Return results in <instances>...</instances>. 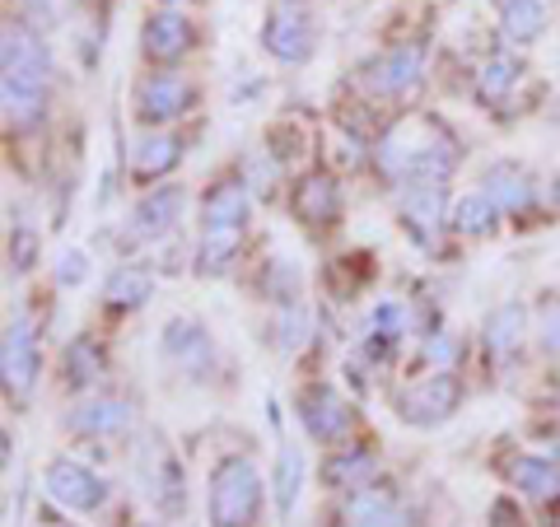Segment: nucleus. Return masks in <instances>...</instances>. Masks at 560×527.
Here are the masks:
<instances>
[{
	"mask_svg": "<svg viewBox=\"0 0 560 527\" xmlns=\"http://www.w3.org/2000/svg\"><path fill=\"white\" fill-rule=\"evenodd\" d=\"M261 514V477L248 458H220L210 471V527H257Z\"/></svg>",
	"mask_w": 560,
	"mask_h": 527,
	"instance_id": "obj_1",
	"label": "nucleus"
},
{
	"mask_svg": "<svg viewBox=\"0 0 560 527\" xmlns=\"http://www.w3.org/2000/svg\"><path fill=\"white\" fill-rule=\"evenodd\" d=\"M136 121H145V127H168V121H178L183 113H191V103H197V90H191L187 75H145L136 84Z\"/></svg>",
	"mask_w": 560,
	"mask_h": 527,
	"instance_id": "obj_2",
	"label": "nucleus"
},
{
	"mask_svg": "<svg viewBox=\"0 0 560 527\" xmlns=\"http://www.w3.org/2000/svg\"><path fill=\"white\" fill-rule=\"evenodd\" d=\"M458 401H463V383L453 378L448 368H440V374L411 383V388L397 397V415L407 420V425H440V420L458 411Z\"/></svg>",
	"mask_w": 560,
	"mask_h": 527,
	"instance_id": "obj_3",
	"label": "nucleus"
},
{
	"mask_svg": "<svg viewBox=\"0 0 560 527\" xmlns=\"http://www.w3.org/2000/svg\"><path fill=\"white\" fill-rule=\"evenodd\" d=\"M261 47H267L276 61H285V66H304V61L313 57V47H318L304 5H290V0H280V5L267 14V28H261Z\"/></svg>",
	"mask_w": 560,
	"mask_h": 527,
	"instance_id": "obj_4",
	"label": "nucleus"
},
{
	"mask_svg": "<svg viewBox=\"0 0 560 527\" xmlns=\"http://www.w3.org/2000/svg\"><path fill=\"white\" fill-rule=\"evenodd\" d=\"M300 425L308 430V438H318V444H341L355 425V411H350V401L327 388V383H313V388L300 393Z\"/></svg>",
	"mask_w": 560,
	"mask_h": 527,
	"instance_id": "obj_5",
	"label": "nucleus"
},
{
	"mask_svg": "<svg viewBox=\"0 0 560 527\" xmlns=\"http://www.w3.org/2000/svg\"><path fill=\"white\" fill-rule=\"evenodd\" d=\"M47 495L57 504H66V508H75V514H94V508L108 500V481H103L98 471H90V467L57 458L47 467Z\"/></svg>",
	"mask_w": 560,
	"mask_h": 527,
	"instance_id": "obj_6",
	"label": "nucleus"
},
{
	"mask_svg": "<svg viewBox=\"0 0 560 527\" xmlns=\"http://www.w3.org/2000/svg\"><path fill=\"white\" fill-rule=\"evenodd\" d=\"M420 70H425V47L420 43L393 47V51H383V57H374L370 66H364V84L383 98H401L420 84Z\"/></svg>",
	"mask_w": 560,
	"mask_h": 527,
	"instance_id": "obj_7",
	"label": "nucleus"
},
{
	"mask_svg": "<svg viewBox=\"0 0 560 527\" xmlns=\"http://www.w3.org/2000/svg\"><path fill=\"white\" fill-rule=\"evenodd\" d=\"M0 368H5V393L14 401H24L38 383V337L33 327L20 318L5 327V346H0Z\"/></svg>",
	"mask_w": 560,
	"mask_h": 527,
	"instance_id": "obj_8",
	"label": "nucleus"
},
{
	"mask_svg": "<svg viewBox=\"0 0 560 527\" xmlns=\"http://www.w3.org/2000/svg\"><path fill=\"white\" fill-rule=\"evenodd\" d=\"M47 84L38 75H5L0 80V103H5L10 131H33L47 113Z\"/></svg>",
	"mask_w": 560,
	"mask_h": 527,
	"instance_id": "obj_9",
	"label": "nucleus"
},
{
	"mask_svg": "<svg viewBox=\"0 0 560 527\" xmlns=\"http://www.w3.org/2000/svg\"><path fill=\"white\" fill-rule=\"evenodd\" d=\"M191 38H197V28H191L187 20L173 5H164V10H154L150 20H145V57L150 61H178V57H187L191 51Z\"/></svg>",
	"mask_w": 560,
	"mask_h": 527,
	"instance_id": "obj_10",
	"label": "nucleus"
},
{
	"mask_svg": "<svg viewBox=\"0 0 560 527\" xmlns=\"http://www.w3.org/2000/svg\"><path fill=\"white\" fill-rule=\"evenodd\" d=\"M248 187L243 183H220L210 187V197L201 201V230L206 234H243V224H248Z\"/></svg>",
	"mask_w": 560,
	"mask_h": 527,
	"instance_id": "obj_11",
	"label": "nucleus"
},
{
	"mask_svg": "<svg viewBox=\"0 0 560 527\" xmlns=\"http://www.w3.org/2000/svg\"><path fill=\"white\" fill-rule=\"evenodd\" d=\"M127 425H131V407L127 401H117V397H90V401H80V407L66 415V430L84 434V438L121 434Z\"/></svg>",
	"mask_w": 560,
	"mask_h": 527,
	"instance_id": "obj_12",
	"label": "nucleus"
},
{
	"mask_svg": "<svg viewBox=\"0 0 560 527\" xmlns=\"http://www.w3.org/2000/svg\"><path fill=\"white\" fill-rule=\"evenodd\" d=\"M481 187H486V197L495 201V210H504V215H523V210L537 201V187L518 164H490Z\"/></svg>",
	"mask_w": 560,
	"mask_h": 527,
	"instance_id": "obj_13",
	"label": "nucleus"
},
{
	"mask_svg": "<svg viewBox=\"0 0 560 527\" xmlns=\"http://www.w3.org/2000/svg\"><path fill=\"white\" fill-rule=\"evenodd\" d=\"M0 61H5V75H38L51 80V57L47 47L33 38L24 24H5V43H0Z\"/></svg>",
	"mask_w": 560,
	"mask_h": 527,
	"instance_id": "obj_14",
	"label": "nucleus"
},
{
	"mask_svg": "<svg viewBox=\"0 0 560 527\" xmlns=\"http://www.w3.org/2000/svg\"><path fill=\"white\" fill-rule=\"evenodd\" d=\"M341 518H346V527H407V514L397 508L393 490H378V485H360L355 495L346 500Z\"/></svg>",
	"mask_w": 560,
	"mask_h": 527,
	"instance_id": "obj_15",
	"label": "nucleus"
},
{
	"mask_svg": "<svg viewBox=\"0 0 560 527\" xmlns=\"http://www.w3.org/2000/svg\"><path fill=\"white\" fill-rule=\"evenodd\" d=\"M178 160H183V140L168 136V131H154L145 140H136L131 178L136 183H160V178H168V168H178Z\"/></svg>",
	"mask_w": 560,
	"mask_h": 527,
	"instance_id": "obj_16",
	"label": "nucleus"
},
{
	"mask_svg": "<svg viewBox=\"0 0 560 527\" xmlns=\"http://www.w3.org/2000/svg\"><path fill=\"white\" fill-rule=\"evenodd\" d=\"M294 215L304 224H337L341 215V187L327 178V173H308V178L294 187Z\"/></svg>",
	"mask_w": 560,
	"mask_h": 527,
	"instance_id": "obj_17",
	"label": "nucleus"
},
{
	"mask_svg": "<svg viewBox=\"0 0 560 527\" xmlns=\"http://www.w3.org/2000/svg\"><path fill=\"white\" fill-rule=\"evenodd\" d=\"M486 350H490V360H514L518 355V346H523V337H528V308L523 304H504V308H495L486 318Z\"/></svg>",
	"mask_w": 560,
	"mask_h": 527,
	"instance_id": "obj_18",
	"label": "nucleus"
},
{
	"mask_svg": "<svg viewBox=\"0 0 560 527\" xmlns=\"http://www.w3.org/2000/svg\"><path fill=\"white\" fill-rule=\"evenodd\" d=\"M183 201H187V197H183V187H154L150 197L131 210L136 234H145V238L168 234L173 224H178V215H183Z\"/></svg>",
	"mask_w": 560,
	"mask_h": 527,
	"instance_id": "obj_19",
	"label": "nucleus"
},
{
	"mask_svg": "<svg viewBox=\"0 0 560 527\" xmlns=\"http://www.w3.org/2000/svg\"><path fill=\"white\" fill-rule=\"evenodd\" d=\"M401 220L416 234H434L444 220V187L440 183H407L401 187Z\"/></svg>",
	"mask_w": 560,
	"mask_h": 527,
	"instance_id": "obj_20",
	"label": "nucleus"
},
{
	"mask_svg": "<svg viewBox=\"0 0 560 527\" xmlns=\"http://www.w3.org/2000/svg\"><path fill=\"white\" fill-rule=\"evenodd\" d=\"M510 485H518L528 500H541V504H556L560 500V467L556 462H541V458H514L504 467Z\"/></svg>",
	"mask_w": 560,
	"mask_h": 527,
	"instance_id": "obj_21",
	"label": "nucleus"
},
{
	"mask_svg": "<svg viewBox=\"0 0 560 527\" xmlns=\"http://www.w3.org/2000/svg\"><path fill=\"white\" fill-rule=\"evenodd\" d=\"M374 471H378V458L370 448H341L337 458L323 462V481L337 485V490H360V485L374 481Z\"/></svg>",
	"mask_w": 560,
	"mask_h": 527,
	"instance_id": "obj_22",
	"label": "nucleus"
},
{
	"mask_svg": "<svg viewBox=\"0 0 560 527\" xmlns=\"http://www.w3.org/2000/svg\"><path fill=\"white\" fill-rule=\"evenodd\" d=\"M541 28H547V5H541V0H504V10H500V33H504V38H510L514 47L537 43Z\"/></svg>",
	"mask_w": 560,
	"mask_h": 527,
	"instance_id": "obj_23",
	"label": "nucleus"
},
{
	"mask_svg": "<svg viewBox=\"0 0 560 527\" xmlns=\"http://www.w3.org/2000/svg\"><path fill=\"white\" fill-rule=\"evenodd\" d=\"M150 294H154V276L145 267H117L108 276V285H103V298L113 308H140L150 304Z\"/></svg>",
	"mask_w": 560,
	"mask_h": 527,
	"instance_id": "obj_24",
	"label": "nucleus"
},
{
	"mask_svg": "<svg viewBox=\"0 0 560 527\" xmlns=\"http://www.w3.org/2000/svg\"><path fill=\"white\" fill-rule=\"evenodd\" d=\"M164 355L187 360V364L210 360V337H206V327L191 323V318H173V323L164 327Z\"/></svg>",
	"mask_w": 560,
	"mask_h": 527,
	"instance_id": "obj_25",
	"label": "nucleus"
},
{
	"mask_svg": "<svg viewBox=\"0 0 560 527\" xmlns=\"http://www.w3.org/2000/svg\"><path fill=\"white\" fill-rule=\"evenodd\" d=\"M518 75H523V66L514 57H504V51H495V57L481 66V75H477V98L495 108V103H504V94L518 84Z\"/></svg>",
	"mask_w": 560,
	"mask_h": 527,
	"instance_id": "obj_26",
	"label": "nucleus"
},
{
	"mask_svg": "<svg viewBox=\"0 0 560 527\" xmlns=\"http://www.w3.org/2000/svg\"><path fill=\"white\" fill-rule=\"evenodd\" d=\"M300 490H304V458H300V448H280V462H276V508H280V518L294 514Z\"/></svg>",
	"mask_w": 560,
	"mask_h": 527,
	"instance_id": "obj_27",
	"label": "nucleus"
},
{
	"mask_svg": "<svg viewBox=\"0 0 560 527\" xmlns=\"http://www.w3.org/2000/svg\"><path fill=\"white\" fill-rule=\"evenodd\" d=\"M495 201L486 197V191H471V197H463L458 201V210H453V230L458 234H471V238H481V234H490L495 230Z\"/></svg>",
	"mask_w": 560,
	"mask_h": 527,
	"instance_id": "obj_28",
	"label": "nucleus"
},
{
	"mask_svg": "<svg viewBox=\"0 0 560 527\" xmlns=\"http://www.w3.org/2000/svg\"><path fill=\"white\" fill-rule=\"evenodd\" d=\"M98 374H103V350H98L90 337L70 341V346H66V378L75 383V388H90Z\"/></svg>",
	"mask_w": 560,
	"mask_h": 527,
	"instance_id": "obj_29",
	"label": "nucleus"
},
{
	"mask_svg": "<svg viewBox=\"0 0 560 527\" xmlns=\"http://www.w3.org/2000/svg\"><path fill=\"white\" fill-rule=\"evenodd\" d=\"M238 243H243V234H206L201 238V253H197V271L201 276L230 271V261L238 257Z\"/></svg>",
	"mask_w": 560,
	"mask_h": 527,
	"instance_id": "obj_30",
	"label": "nucleus"
},
{
	"mask_svg": "<svg viewBox=\"0 0 560 527\" xmlns=\"http://www.w3.org/2000/svg\"><path fill=\"white\" fill-rule=\"evenodd\" d=\"M154 495L168 514H183V467L168 453H160V467H154Z\"/></svg>",
	"mask_w": 560,
	"mask_h": 527,
	"instance_id": "obj_31",
	"label": "nucleus"
},
{
	"mask_svg": "<svg viewBox=\"0 0 560 527\" xmlns=\"http://www.w3.org/2000/svg\"><path fill=\"white\" fill-rule=\"evenodd\" d=\"M537 331H541V350L556 355L560 350V294H547L537 308Z\"/></svg>",
	"mask_w": 560,
	"mask_h": 527,
	"instance_id": "obj_32",
	"label": "nucleus"
},
{
	"mask_svg": "<svg viewBox=\"0 0 560 527\" xmlns=\"http://www.w3.org/2000/svg\"><path fill=\"white\" fill-rule=\"evenodd\" d=\"M33 257H38V238H33L24 224H20V230L10 234V267H14V271H28Z\"/></svg>",
	"mask_w": 560,
	"mask_h": 527,
	"instance_id": "obj_33",
	"label": "nucleus"
},
{
	"mask_svg": "<svg viewBox=\"0 0 560 527\" xmlns=\"http://www.w3.org/2000/svg\"><path fill=\"white\" fill-rule=\"evenodd\" d=\"M294 285H300V276H294L290 261H271L267 267V294L271 298H294Z\"/></svg>",
	"mask_w": 560,
	"mask_h": 527,
	"instance_id": "obj_34",
	"label": "nucleus"
},
{
	"mask_svg": "<svg viewBox=\"0 0 560 527\" xmlns=\"http://www.w3.org/2000/svg\"><path fill=\"white\" fill-rule=\"evenodd\" d=\"M304 327H308V318H304L300 308H290V313H285V323H276V346L294 350V346L304 341Z\"/></svg>",
	"mask_w": 560,
	"mask_h": 527,
	"instance_id": "obj_35",
	"label": "nucleus"
},
{
	"mask_svg": "<svg viewBox=\"0 0 560 527\" xmlns=\"http://www.w3.org/2000/svg\"><path fill=\"white\" fill-rule=\"evenodd\" d=\"M84 271H90L84 253H61V261H57V285H80Z\"/></svg>",
	"mask_w": 560,
	"mask_h": 527,
	"instance_id": "obj_36",
	"label": "nucleus"
},
{
	"mask_svg": "<svg viewBox=\"0 0 560 527\" xmlns=\"http://www.w3.org/2000/svg\"><path fill=\"white\" fill-rule=\"evenodd\" d=\"M458 350H463V346L453 341V337H434V341L425 346V355H430L434 364H453V360H458Z\"/></svg>",
	"mask_w": 560,
	"mask_h": 527,
	"instance_id": "obj_37",
	"label": "nucleus"
},
{
	"mask_svg": "<svg viewBox=\"0 0 560 527\" xmlns=\"http://www.w3.org/2000/svg\"><path fill=\"white\" fill-rule=\"evenodd\" d=\"M168 5H197V0H168Z\"/></svg>",
	"mask_w": 560,
	"mask_h": 527,
	"instance_id": "obj_38",
	"label": "nucleus"
},
{
	"mask_svg": "<svg viewBox=\"0 0 560 527\" xmlns=\"http://www.w3.org/2000/svg\"><path fill=\"white\" fill-rule=\"evenodd\" d=\"M556 411H560V378H556Z\"/></svg>",
	"mask_w": 560,
	"mask_h": 527,
	"instance_id": "obj_39",
	"label": "nucleus"
},
{
	"mask_svg": "<svg viewBox=\"0 0 560 527\" xmlns=\"http://www.w3.org/2000/svg\"><path fill=\"white\" fill-rule=\"evenodd\" d=\"M556 117H560V90H556Z\"/></svg>",
	"mask_w": 560,
	"mask_h": 527,
	"instance_id": "obj_40",
	"label": "nucleus"
}]
</instances>
